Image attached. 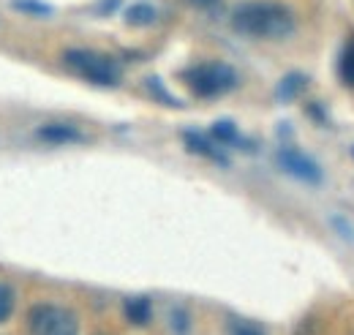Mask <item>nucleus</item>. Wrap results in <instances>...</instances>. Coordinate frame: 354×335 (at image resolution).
I'll return each instance as SVG.
<instances>
[{
    "mask_svg": "<svg viewBox=\"0 0 354 335\" xmlns=\"http://www.w3.org/2000/svg\"><path fill=\"white\" fill-rule=\"evenodd\" d=\"M275 159H278V167L286 174L297 177L300 183H310V185L322 183V169L316 167V161H310L306 153H300L295 147H281Z\"/></svg>",
    "mask_w": 354,
    "mask_h": 335,
    "instance_id": "obj_5",
    "label": "nucleus"
},
{
    "mask_svg": "<svg viewBox=\"0 0 354 335\" xmlns=\"http://www.w3.org/2000/svg\"><path fill=\"white\" fill-rule=\"evenodd\" d=\"M191 6H196V8H213L218 0H188Z\"/></svg>",
    "mask_w": 354,
    "mask_h": 335,
    "instance_id": "obj_17",
    "label": "nucleus"
},
{
    "mask_svg": "<svg viewBox=\"0 0 354 335\" xmlns=\"http://www.w3.org/2000/svg\"><path fill=\"white\" fill-rule=\"evenodd\" d=\"M126 22L133 28H145V25H153L156 22V8L147 6V3H136L126 11Z\"/></svg>",
    "mask_w": 354,
    "mask_h": 335,
    "instance_id": "obj_9",
    "label": "nucleus"
},
{
    "mask_svg": "<svg viewBox=\"0 0 354 335\" xmlns=\"http://www.w3.org/2000/svg\"><path fill=\"white\" fill-rule=\"evenodd\" d=\"M232 28L248 39L278 42L295 33V14L275 0H248L232 11Z\"/></svg>",
    "mask_w": 354,
    "mask_h": 335,
    "instance_id": "obj_1",
    "label": "nucleus"
},
{
    "mask_svg": "<svg viewBox=\"0 0 354 335\" xmlns=\"http://www.w3.org/2000/svg\"><path fill=\"white\" fill-rule=\"evenodd\" d=\"M14 311V292L8 289V287H3L0 284V322L3 319H8V314Z\"/></svg>",
    "mask_w": 354,
    "mask_h": 335,
    "instance_id": "obj_14",
    "label": "nucleus"
},
{
    "mask_svg": "<svg viewBox=\"0 0 354 335\" xmlns=\"http://www.w3.org/2000/svg\"><path fill=\"white\" fill-rule=\"evenodd\" d=\"M183 139H185V147L191 150V153H196V156H205L207 161H216V164H221L226 167L229 164V159H226V153H223L221 147L210 134L205 136V134H199V131H183Z\"/></svg>",
    "mask_w": 354,
    "mask_h": 335,
    "instance_id": "obj_6",
    "label": "nucleus"
},
{
    "mask_svg": "<svg viewBox=\"0 0 354 335\" xmlns=\"http://www.w3.org/2000/svg\"><path fill=\"white\" fill-rule=\"evenodd\" d=\"M338 74H341V82H346V84H352L354 87V42L341 52Z\"/></svg>",
    "mask_w": 354,
    "mask_h": 335,
    "instance_id": "obj_12",
    "label": "nucleus"
},
{
    "mask_svg": "<svg viewBox=\"0 0 354 335\" xmlns=\"http://www.w3.org/2000/svg\"><path fill=\"white\" fill-rule=\"evenodd\" d=\"M183 82L196 98H216L237 87V71L229 63H199L183 71Z\"/></svg>",
    "mask_w": 354,
    "mask_h": 335,
    "instance_id": "obj_3",
    "label": "nucleus"
},
{
    "mask_svg": "<svg viewBox=\"0 0 354 335\" xmlns=\"http://www.w3.org/2000/svg\"><path fill=\"white\" fill-rule=\"evenodd\" d=\"M210 136L218 142V145H240L243 139H240V134H237V128H234V123H229V120H218L216 126L210 128Z\"/></svg>",
    "mask_w": 354,
    "mask_h": 335,
    "instance_id": "obj_11",
    "label": "nucleus"
},
{
    "mask_svg": "<svg viewBox=\"0 0 354 335\" xmlns=\"http://www.w3.org/2000/svg\"><path fill=\"white\" fill-rule=\"evenodd\" d=\"M39 139H44L46 145H71V142H82V134L77 128L66 126V123H46L36 131Z\"/></svg>",
    "mask_w": 354,
    "mask_h": 335,
    "instance_id": "obj_7",
    "label": "nucleus"
},
{
    "mask_svg": "<svg viewBox=\"0 0 354 335\" xmlns=\"http://www.w3.org/2000/svg\"><path fill=\"white\" fill-rule=\"evenodd\" d=\"M150 314H153V308H150V300L147 297H131V300H126V319L131 325H147L150 322Z\"/></svg>",
    "mask_w": 354,
    "mask_h": 335,
    "instance_id": "obj_8",
    "label": "nucleus"
},
{
    "mask_svg": "<svg viewBox=\"0 0 354 335\" xmlns=\"http://www.w3.org/2000/svg\"><path fill=\"white\" fill-rule=\"evenodd\" d=\"M303 87H306V77L303 74H289L278 84V98L281 101H292V98H297L303 93Z\"/></svg>",
    "mask_w": 354,
    "mask_h": 335,
    "instance_id": "obj_10",
    "label": "nucleus"
},
{
    "mask_svg": "<svg viewBox=\"0 0 354 335\" xmlns=\"http://www.w3.org/2000/svg\"><path fill=\"white\" fill-rule=\"evenodd\" d=\"M28 327L41 335H71L80 330L77 314L55 305V302H39L28 311Z\"/></svg>",
    "mask_w": 354,
    "mask_h": 335,
    "instance_id": "obj_4",
    "label": "nucleus"
},
{
    "mask_svg": "<svg viewBox=\"0 0 354 335\" xmlns=\"http://www.w3.org/2000/svg\"><path fill=\"white\" fill-rule=\"evenodd\" d=\"M14 8L22 14H30V17H49L52 14V8L46 3H39V0H14Z\"/></svg>",
    "mask_w": 354,
    "mask_h": 335,
    "instance_id": "obj_13",
    "label": "nucleus"
},
{
    "mask_svg": "<svg viewBox=\"0 0 354 335\" xmlns=\"http://www.w3.org/2000/svg\"><path fill=\"white\" fill-rule=\"evenodd\" d=\"M63 63L80 74L82 80H88L93 84H101V87H115L120 84V66L118 60H112L109 55H101V52H93V49H66L63 52Z\"/></svg>",
    "mask_w": 354,
    "mask_h": 335,
    "instance_id": "obj_2",
    "label": "nucleus"
},
{
    "mask_svg": "<svg viewBox=\"0 0 354 335\" xmlns=\"http://www.w3.org/2000/svg\"><path fill=\"white\" fill-rule=\"evenodd\" d=\"M147 87H150L158 98H164V104H169V107H180V101H177L175 96H169V93L164 90V84L158 82V77H150V80H147Z\"/></svg>",
    "mask_w": 354,
    "mask_h": 335,
    "instance_id": "obj_15",
    "label": "nucleus"
},
{
    "mask_svg": "<svg viewBox=\"0 0 354 335\" xmlns=\"http://www.w3.org/2000/svg\"><path fill=\"white\" fill-rule=\"evenodd\" d=\"M229 330H232V333H262V327H259V325H240L237 319H234V322H229Z\"/></svg>",
    "mask_w": 354,
    "mask_h": 335,
    "instance_id": "obj_16",
    "label": "nucleus"
}]
</instances>
